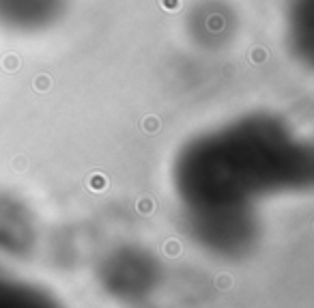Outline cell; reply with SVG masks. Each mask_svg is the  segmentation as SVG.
I'll return each mask as SVG.
<instances>
[{
  "mask_svg": "<svg viewBox=\"0 0 314 308\" xmlns=\"http://www.w3.org/2000/svg\"><path fill=\"white\" fill-rule=\"evenodd\" d=\"M67 0H0V28L13 35H37L58 24Z\"/></svg>",
  "mask_w": 314,
  "mask_h": 308,
  "instance_id": "cell-3",
  "label": "cell"
},
{
  "mask_svg": "<svg viewBox=\"0 0 314 308\" xmlns=\"http://www.w3.org/2000/svg\"><path fill=\"white\" fill-rule=\"evenodd\" d=\"M0 308H58L52 298L24 282L0 276Z\"/></svg>",
  "mask_w": 314,
  "mask_h": 308,
  "instance_id": "cell-5",
  "label": "cell"
},
{
  "mask_svg": "<svg viewBox=\"0 0 314 308\" xmlns=\"http://www.w3.org/2000/svg\"><path fill=\"white\" fill-rule=\"evenodd\" d=\"M310 149L284 121L250 114L192 140L174 183L189 211H237L265 194L297 190L310 179Z\"/></svg>",
  "mask_w": 314,
  "mask_h": 308,
  "instance_id": "cell-1",
  "label": "cell"
},
{
  "mask_svg": "<svg viewBox=\"0 0 314 308\" xmlns=\"http://www.w3.org/2000/svg\"><path fill=\"white\" fill-rule=\"evenodd\" d=\"M187 32L198 48L222 50L237 32V15L226 0H198L187 13Z\"/></svg>",
  "mask_w": 314,
  "mask_h": 308,
  "instance_id": "cell-2",
  "label": "cell"
},
{
  "mask_svg": "<svg viewBox=\"0 0 314 308\" xmlns=\"http://www.w3.org/2000/svg\"><path fill=\"white\" fill-rule=\"evenodd\" d=\"M284 28L290 54L310 65L314 59V0H288Z\"/></svg>",
  "mask_w": 314,
  "mask_h": 308,
  "instance_id": "cell-4",
  "label": "cell"
}]
</instances>
